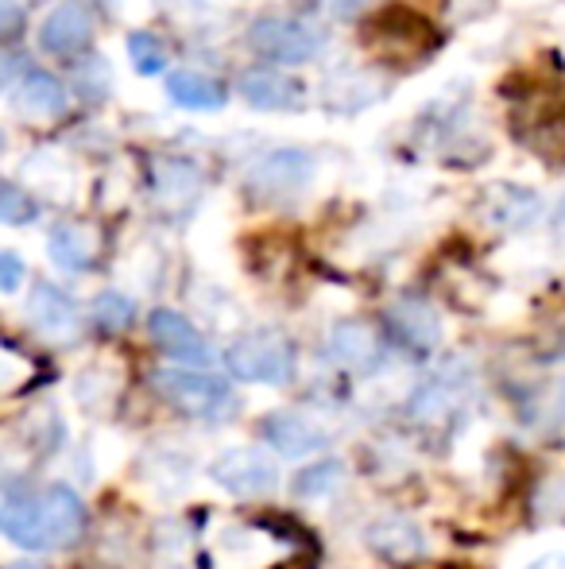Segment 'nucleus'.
<instances>
[{
  "label": "nucleus",
  "instance_id": "f257e3e1",
  "mask_svg": "<svg viewBox=\"0 0 565 569\" xmlns=\"http://www.w3.org/2000/svg\"><path fill=\"white\" fill-rule=\"evenodd\" d=\"M151 388L163 403H171L182 419L213 422V427H225L241 415V399H236L233 383L218 380L205 368H155L151 372Z\"/></svg>",
  "mask_w": 565,
  "mask_h": 569
},
{
  "label": "nucleus",
  "instance_id": "f03ea898",
  "mask_svg": "<svg viewBox=\"0 0 565 569\" xmlns=\"http://www.w3.org/2000/svg\"><path fill=\"white\" fill-rule=\"evenodd\" d=\"M225 368L241 383H268V388H286L299 376V349L280 330H252L241 333L225 349Z\"/></svg>",
  "mask_w": 565,
  "mask_h": 569
},
{
  "label": "nucleus",
  "instance_id": "7ed1b4c3",
  "mask_svg": "<svg viewBox=\"0 0 565 569\" xmlns=\"http://www.w3.org/2000/svg\"><path fill=\"white\" fill-rule=\"evenodd\" d=\"M280 477H283L280 461L268 450H256V446L225 450L221 457H213V465H210V480L221 492L236 496V500L268 496L272 488H280Z\"/></svg>",
  "mask_w": 565,
  "mask_h": 569
},
{
  "label": "nucleus",
  "instance_id": "20e7f679",
  "mask_svg": "<svg viewBox=\"0 0 565 569\" xmlns=\"http://www.w3.org/2000/svg\"><path fill=\"white\" fill-rule=\"evenodd\" d=\"M0 527H4V539L12 547L39 555V550H51V527H47V508L43 492H36L31 485H23L16 472L4 477V503H0Z\"/></svg>",
  "mask_w": 565,
  "mask_h": 569
},
{
  "label": "nucleus",
  "instance_id": "39448f33",
  "mask_svg": "<svg viewBox=\"0 0 565 569\" xmlns=\"http://www.w3.org/2000/svg\"><path fill=\"white\" fill-rule=\"evenodd\" d=\"M249 47L268 62H280V67H294V62H306L317 54L322 39L314 28L299 20H286V16H260L249 28Z\"/></svg>",
  "mask_w": 565,
  "mask_h": 569
},
{
  "label": "nucleus",
  "instance_id": "423d86ee",
  "mask_svg": "<svg viewBox=\"0 0 565 569\" xmlns=\"http://www.w3.org/2000/svg\"><path fill=\"white\" fill-rule=\"evenodd\" d=\"M468 391H473V368L461 357H453L426 383H418L415 396L407 399V415L418 422H442L445 415L465 403Z\"/></svg>",
  "mask_w": 565,
  "mask_h": 569
},
{
  "label": "nucleus",
  "instance_id": "0eeeda50",
  "mask_svg": "<svg viewBox=\"0 0 565 569\" xmlns=\"http://www.w3.org/2000/svg\"><path fill=\"white\" fill-rule=\"evenodd\" d=\"M260 435L280 457H310L333 446V430L306 411H272L260 422Z\"/></svg>",
  "mask_w": 565,
  "mask_h": 569
},
{
  "label": "nucleus",
  "instance_id": "6e6552de",
  "mask_svg": "<svg viewBox=\"0 0 565 569\" xmlns=\"http://www.w3.org/2000/svg\"><path fill=\"white\" fill-rule=\"evenodd\" d=\"M314 156L302 148H280V151H268L256 167L249 171V187L256 194L268 198H286V194H299L314 182Z\"/></svg>",
  "mask_w": 565,
  "mask_h": 569
},
{
  "label": "nucleus",
  "instance_id": "1a4fd4ad",
  "mask_svg": "<svg viewBox=\"0 0 565 569\" xmlns=\"http://www.w3.org/2000/svg\"><path fill=\"white\" fill-rule=\"evenodd\" d=\"M148 333H151V341H155V349L167 352L171 360H179V365H190V368L213 365L210 341H205L202 330H198L186 315H179V310H167V307L151 310Z\"/></svg>",
  "mask_w": 565,
  "mask_h": 569
},
{
  "label": "nucleus",
  "instance_id": "9d476101",
  "mask_svg": "<svg viewBox=\"0 0 565 569\" xmlns=\"http://www.w3.org/2000/svg\"><path fill=\"white\" fill-rule=\"evenodd\" d=\"M28 322L36 326L43 338L70 345L82 338V310H78L74 295H67L54 283H36L28 299Z\"/></svg>",
  "mask_w": 565,
  "mask_h": 569
},
{
  "label": "nucleus",
  "instance_id": "9b49d317",
  "mask_svg": "<svg viewBox=\"0 0 565 569\" xmlns=\"http://www.w3.org/2000/svg\"><path fill=\"white\" fill-rule=\"evenodd\" d=\"M325 357L333 360L345 372H372V368L384 360V349H380V338L372 326L356 322V318H345L330 330L325 338Z\"/></svg>",
  "mask_w": 565,
  "mask_h": 569
},
{
  "label": "nucleus",
  "instance_id": "f8f14e48",
  "mask_svg": "<svg viewBox=\"0 0 565 569\" xmlns=\"http://www.w3.org/2000/svg\"><path fill=\"white\" fill-rule=\"evenodd\" d=\"M241 98L264 113H286V109H302L306 86L283 70H249L241 78Z\"/></svg>",
  "mask_w": 565,
  "mask_h": 569
},
{
  "label": "nucleus",
  "instance_id": "ddd939ff",
  "mask_svg": "<svg viewBox=\"0 0 565 569\" xmlns=\"http://www.w3.org/2000/svg\"><path fill=\"white\" fill-rule=\"evenodd\" d=\"M90 36H93V12L85 4H78V0L59 4L43 20V28H39V43H43V51H51V54L82 51V47L90 43Z\"/></svg>",
  "mask_w": 565,
  "mask_h": 569
},
{
  "label": "nucleus",
  "instance_id": "4468645a",
  "mask_svg": "<svg viewBox=\"0 0 565 569\" xmlns=\"http://www.w3.org/2000/svg\"><path fill=\"white\" fill-rule=\"evenodd\" d=\"M387 326H392L395 338L415 352H430L442 341V318H437V310L423 299H400L387 310Z\"/></svg>",
  "mask_w": 565,
  "mask_h": 569
},
{
  "label": "nucleus",
  "instance_id": "2eb2a0df",
  "mask_svg": "<svg viewBox=\"0 0 565 569\" xmlns=\"http://www.w3.org/2000/svg\"><path fill=\"white\" fill-rule=\"evenodd\" d=\"M543 213V198L535 190H523V187H492L488 198H484V218L488 226L496 229H531Z\"/></svg>",
  "mask_w": 565,
  "mask_h": 569
},
{
  "label": "nucleus",
  "instance_id": "dca6fc26",
  "mask_svg": "<svg viewBox=\"0 0 565 569\" xmlns=\"http://www.w3.org/2000/svg\"><path fill=\"white\" fill-rule=\"evenodd\" d=\"M43 508H47V527H51L54 547H74L85 535V523H90L85 519V503L70 485L43 488Z\"/></svg>",
  "mask_w": 565,
  "mask_h": 569
},
{
  "label": "nucleus",
  "instance_id": "f3484780",
  "mask_svg": "<svg viewBox=\"0 0 565 569\" xmlns=\"http://www.w3.org/2000/svg\"><path fill=\"white\" fill-rule=\"evenodd\" d=\"M369 547L376 555L392 558V562H415V558L426 555V539L411 519L392 516V519H380V523L369 527Z\"/></svg>",
  "mask_w": 565,
  "mask_h": 569
},
{
  "label": "nucleus",
  "instance_id": "a211bd4d",
  "mask_svg": "<svg viewBox=\"0 0 565 569\" xmlns=\"http://www.w3.org/2000/svg\"><path fill=\"white\" fill-rule=\"evenodd\" d=\"M167 98L179 109H190V113H218V109H225L229 93L225 86L198 74V70H174L167 78Z\"/></svg>",
  "mask_w": 565,
  "mask_h": 569
},
{
  "label": "nucleus",
  "instance_id": "6ab92c4d",
  "mask_svg": "<svg viewBox=\"0 0 565 569\" xmlns=\"http://www.w3.org/2000/svg\"><path fill=\"white\" fill-rule=\"evenodd\" d=\"M47 252H51L54 268H62L67 276H82L93 263V237L82 226H74V221H62L47 237Z\"/></svg>",
  "mask_w": 565,
  "mask_h": 569
},
{
  "label": "nucleus",
  "instance_id": "aec40b11",
  "mask_svg": "<svg viewBox=\"0 0 565 569\" xmlns=\"http://www.w3.org/2000/svg\"><path fill=\"white\" fill-rule=\"evenodd\" d=\"M16 109L23 117H59L67 109V90L59 78L43 74V70H28L16 90Z\"/></svg>",
  "mask_w": 565,
  "mask_h": 569
},
{
  "label": "nucleus",
  "instance_id": "412c9836",
  "mask_svg": "<svg viewBox=\"0 0 565 569\" xmlns=\"http://www.w3.org/2000/svg\"><path fill=\"white\" fill-rule=\"evenodd\" d=\"M341 480H345V465L337 461V457H322V461H314L310 469L299 472V480H294V496L299 500H330L333 492L341 488Z\"/></svg>",
  "mask_w": 565,
  "mask_h": 569
},
{
  "label": "nucleus",
  "instance_id": "4be33fe9",
  "mask_svg": "<svg viewBox=\"0 0 565 569\" xmlns=\"http://www.w3.org/2000/svg\"><path fill=\"white\" fill-rule=\"evenodd\" d=\"M132 318H137V302H132L124 291H101L98 299H93V322H98L105 333L129 330Z\"/></svg>",
  "mask_w": 565,
  "mask_h": 569
},
{
  "label": "nucleus",
  "instance_id": "5701e85b",
  "mask_svg": "<svg viewBox=\"0 0 565 569\" xmlns=\"http://www.w3.org/2000/svg\"><path fill=\"white\" fill-rule=\"evenodd\" d=\"M129 59H132V67H137L140 74H148V78H155V74H163V70H167V51H163V43L151 36V31H132V36H129Z\"/></svg>",
  "mask_w": 565,
  "mask_h": 569
},
{
  "label": "nucleus",
  "instance_id": "b1692460",
  "mask_svg": "<svg viewBox=\"0 0 565 569\" xmlns=\"http://www.w3.org/2000/svg\"><path fill=\"white\" fill-rule=\"evenodd\" d=\"M155 187H159V194L186 198V194H194V190L202 187V174H198L190 163H159L155 167Z\"/></svg>",
  "mask_w": 565,
  "mask_h": 569
},
{
  "label": "nucleus",
  "instance_id": "393cba45",
  "mask_svg": "<svg viewBox=\"0 0 565 569\" xmlns=\"http://www.w3.org/2000/svg\"><path fill=\"white\" fill-rule=\"evenodd\" d=\"M31 218H36L31 194H23L20 187L4 182V187H0V221H4V226H23V221H31Z\"/></svg>",
  "mask_w": 565,
  "mask_h": 569
},
{
  "label": "nucleus",
  "instance_id": "a878e982",
  "mask_svg": "<svg viewBox=\"0 0 565 569\" xmlns=\"http://www.w3.org/2000/svg\"><path fill=\"white\" fill-rule=\"evenodd\" d=\"M535 516L538 519H562L565 516V477H546L535 492Z\"/></svg>",
  "mask_w": 565,
  "mask_h": 569
},
{
  "label": "nucleus",
  "instance_id": "bb28decb",
  "mask_svg": "<svg viewBox=\"0 0 565 569\" xmlns=\"http://www.w3.org/2000/svg\"><path fill=\"white\" fill-rule=\"evenodd\" d=\"M78 86H82V98L85 101H101V98H105L109 86H113V74H109L105 59L85 62V67L78 70Z\"/></svg>",
  "mask_w": 565,
  "mask_h": 569
},
{
  "label": "nucleus",
  "instance_id": "cd10ccee",
  "mask_svg": "<svg viewBox=\"0 0 565 569\" xmlns=\"http://www.w3.org/2000/svg\"><path fill=\"white\" fill-rule=\"evenodd\" d=\"M23 283V260L16 252H0V291L16 295Z\"/></svg>",
  "mask_w": 565,
  "mask_h": 569
},
{
  "label": "nucleus",
  "instance_id": "c85d7f7f",
  "mask_svg": "<svg viewBox=\"0 0 565 569\" xmlns=\"http://www.w3.org/2000/svg\"><path fill=\"white\" fill-rule=\"evenodd\" d=\"M23 62H28V59H23L20 51H8V54H4V82H12V78L20 74Z\"/></svg>",
  "mask_w": 565,
  "mask_h": 569
},
{
  "label": "nucleus",
  "instance_id": "c756f323",
  "mask_svg": "<svg viewBox=\"0 0 565 569\" xmlns=\"http://www.w3.org/2000/svg\"><path fill=\"white\" fill-rule=\"evenodd\" d=\"M554 240L565 248V198L558 202V210H554Z\"/></svg>",
  "mask_w": 565,
  "mask_h": 569
},
{
  "label": "nucleus",
  "instance_id": "7c9ffc66",
  "mask_svg": "<svg viewBox=\"0 0 565 569\" xmlns=\"http://www.w3.org/2000/svg\"><path fill=\"white\" fill-rule=\"evenodd\" d=\"M531 569H565V555H546V558H538Z\"/></svg>",
  "mask_w": 565,
  "mask_h": 569
},
{
  "label": "nucleus",
  "instance_id": "2f4dec72",
  "mask_svg": "<svg viewBox=\"0 0 565 569\" xmlns=\"http://www.w3.org/2000/svg\"><path fill=\"white\" fill-rule=\"evenodd\" d=\"M8 569H43V566H36V562H12Z\"/></svg>",
  "mask_w": 565,
  "mask_h": 569
}]
</instances>
